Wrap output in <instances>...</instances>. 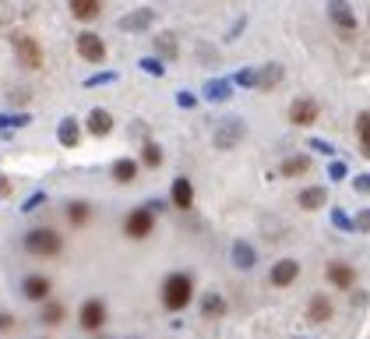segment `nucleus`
Segmentation results:
<instances>
[{
  "label": "nucleus",
  "instance_id": "2f4dec72",
  "mask_svg": "<svg viewBox=\"0 0 370 339\" xmlns=\"http://www.w3.org/2000/svg\"><path fill=\"white\" fill-rule=\"evenodd\" d=\"M367 223H370V212H367V209H360L356 220H349V226H353V230H360V233H367V230H370Z\"/></svg>",
  "mask_w": 370,
  "mask_h": 339
},
{
  "label": "nucleus",
  "instance_id": "e433bc0d",
  "mask_svg": "<svg viewBox=\"0 0 370 339\" xmlns=\"http://www.w3.org/2000/svg\"><path fill=\"white\" fill-rule=\"evenodd\" d=\"M11 329H14V315L0 311V332H11Z\"/></svg>",
  "mask_w": 370,
  "mask_h": 339
},
{
  "label": "nucleus",
  "instance_id": "a211bd4d",
  "mask_svg": "<svg viewBox=\"0 0 370 339\" xmlns=\"http://www.w3.org/2000/svg\"><path fill=\"white\" fill-rule=\"evenodd\" d=\"M68 8H71V14L78 21H96L103 14V0H71Z\"/></svg>",
  "mask_w": 370,
  "mask_h": 339
},
{
  "label": "nucleus",
  "instance_id": "0eeeda50",
  "mask_svg": "<svg viewBox=\"0 0 370 339\" xmlns=\"http://www.w3.org/2000/svg\"><path fill=\"white\" fill-rule=\"evenodd\" d=\"M14 57H18V64L28 68V71H39L43 68V46L32 36H18L14 39Z\"/></svg>",
  "mask_w": 370,
  "mask_h": 339
},
{
  "label": "nucleus",
  "instance_id": "72a5a7b5",
  "mask_svg": "<svg viewBox=\"0 0 370 339\" xmlns=\"http://www.w3.org/2000/svg\"><path fill=\"white\" fill-rule=\"evenodd\" d=\"M141 68H145L148 75H159V78H163V71H166V68H163V60H141Z\"/></svg>",
  "mask_w": 370,
  "mask_h": 339
},
{
  "label": "nucleus",
  "instance_id": "2eb2a0df",
  "mask_svg": "<svg viewBox=\"0 0 370 339\" xmlns=\"http://www.w3.org/2000/svg\"><path fill=\"white\" fill-rule=\"evenodd\" d=\"M335 315V307H331V300H328V293H314L311 300H307V318H311L314 325H321V322H328Z\"/></svg>",
  "mask_w": 370,
  "mask_h": 339
},
{
  "label": "nucleus",
  "instance_id": "37998d69",
  "mask_svg": "<svg viewBox=\"0 0 370 339\" xmlns=\"http://www.w3.org/2000/svg\"><path fill=\"white\" fill-rule=\"evenodd\" d=\"M311 148H318V152H328V156H331V145H328V142H311Z\"/></svg>",
  "mask_w": 370,
  "mask_h": 339
},
{
  "label": "nucleus",
  "instance_id": "423d86ee",
  "mask_svg": "<svg viewBox=\"0 0 370 339\" xmlns=\"http://www.w3.org/2000/svg\"><path fill=\"white\" fill-rule=\"evenodd\" d=\"M78 325H81L85 332H99V329L106 325V304H103L99 297H88V300L78 307Z\"/></svg>",
  "mask_w": 370,
  "mask_h": 339
},
{
  "label": "nucleus",
  "instance_id": "20e7f679",
  "mask_svg": "<svg viewBox=\"0 0 370 339\" xmlns=\"http://www.w3.org/2000/svg\"><path fill=\"white\" fill-rule=\"evenodd\" d=\"M243 135H247V124H243V120H240V117H226V120H219V124H215L212 142H215V148L229 152L236 142H243Z\"/></svg>",
  "mask_w": 370,
  "mask_h": 339
},
{
  "label": "nucleus",
  "instance_id": "cd10ccee",
  "mask_svg": "<svg viewBox=\"0 0 370 339\" xmlns=\"http://www.w3.org/2000/svg\"><path fill=\"white\" fill-rule=\"evenodd\" d=\"M311 170V156H289L286 163H282V177H300V173H307Z\"/></svg>",
  "mask_w": 370,
  "mask_h": 339
},
{
  "label": "nucleus",
  "instance_id": "7c9ffc66",
  "mask_svg": "<svg viewBox=\"0 0 370 339\" xmlns=\"http://www.w3.org/2000/svg\"><path fill=\"white\" fill-rule=\"evenodd\" d=\"M254 81H258V71H251V68H243L236 75V85H243V88H254Z\"/></svg>",
  "mask_w": 370,
  "mask_h": 339
},
{
  "label": "nucleus",
  "instance_id": "dca6fc26",
  "mask_svg": "<svg viewBox=\"0 0 370 339\" xmlns=\"http://www.w3.org/2000/svg\"><path fill=\"white\" fill-rule=\"evenodd\" d=\"M113 131V113L110 110H103V106H96L88 113V135H96V138H106Z\"/></svg>",
  "mask_w": 370,
  "mask_h": 339
},
{
  "label": "nucleus",
  "instance_id": "473e14b6",
  "mask_svg": "<svg viewBox=\"0 0 370 339\" xmlns=\"http://www.w3.org/2000/svg\"><path fill=\"white\" fill-rule=\"evenodd\" d=\"M331 220H335L338 230H353V226H349V215H346L342 209H335V212H331Z\"/></svg>",
  "mask_w": 370,
  "mask_h": 339
},
{
  "label": "nucleus",
  "instance_id": "a878e982",
  "mask_svg": "<svg viewBox=\"0 0 370 339\" xmlns=\"http://www.w3.org/2000/svg\"><path fill=\"white\" fill-rule=\"evenodd\" d=\"M64 318H68V307L60 304V300H50V297H46V300H43V322H46V325H60Z\"/></svg>",
  "mask_w": 370,
  "mask_h": 339
},
{
  "label": "nucleus",
  "instance_id": "9b49d317",
  "mask_svg": "<svg viewBox=\"0 0 370 339\" xmlns=\"http://www.w3.org/2000/svg\"><path fill=\"white\" fill-rule=\"evenodd\" d=\"M325 280H328L331 287H338V290H349V287L356 283V269H353L349 262H328Z\"/></svg>",
  "mask_w": 370,
  "mask_h": 339
},
{
  "label": "nucleus",
  "instance_id": "a19ab883",
  "mask_svg": "<svg viewBox=\"0 0 370 339\" xmlns=\"http://www.w3.org/2000/svg\"><path fill=\"white\" fill-rule=\"evenodd\" d=\"M353 307H367V290H356L353 293Z\"/></svg>",
  "mask_w": 370,
  "mask_h": 339
},
{
  "label": "nucleus",
  "instance_id": "79ce46f5",
  "mask_svg": "<svg viewBox=\"0 0 370 339\" xmlns=\"http://www.w3.org/2000/svg\"><path fill=\"white\" fill-rule=\"evenodd\" d=\"M176 103H180V106H194V96H187V92H180Z\"/></svg>",
  "mask_w": 370,
  "mask_h": 339
},
{
  "label": "nucleus",
  "instance_id": "c756f323",
  "mask_svg": "<svg viewBox=\"0 0 370 339\" xmlns=\"http://www.w3.org/2000/svg\"><path fill=\"white\" fill-rule=\"evenodd\" d=\"M367 110H360L356 113V142H360V152H363V156H367V152H370V145H367Z\"/></svg>",
  "mask_w": 370,
  "mask_h": 339
},
{
  "label": "nucleus",
  "instance_id": "393cba45",
  "mask_svg": "<svg viewBox=\"0 0 370 339\" xmlns=\"http://www.w3.org/2000/svg\"><path fill=\"white\" fill-rule=\"evenodd\" d=\"M156 53H159L163 60H176V53H180L176 36H173V32H159V36H156Z\"/></svg>",
  "mask_w": 370,
  "mask_h": 339
},
{
  "label": "nucleus",
  "instance_id": "412c9836",
  "mask_svg": "<svg viewBox=\"0 0 370 339\" xmlns=\"http://www.w3.org/2000/svg\"><path fill=\"white\" fill-rule=\"evenodd\" d=\"M296 202H300V209L314 212V209H325V205H328V191H325V188H303Z\"/></svg>",
  "mask_w": 370,
  "mask_h": 339
},
{
  "label": "nucleus",
  "instance_id": "6e6552de",
  "mask_svg": "<svg viewBox=\"0 0 370 339\" xmlns=\"http://www.w3.org/2000/svg\"><path fill=\"white\" fill-rule=\"evenodd\" d=\"M296 280H300V262H296V258H282V262H275V265H271V272H268V283H271V287H279V290L293 287Z\"/></svg>",
  "mask_w": 370,
  "mask_h": 339
},
{
  "label": "nucleus",
  "instance_id": "1a4fd4ad",
  "mask_svg": "<svg viewBox=\"0 0 370 339\" xmlns=\"http://www.w3.org/2000/svg\"><path fill=\"white\" fill-rule=\"evenodd\" d=\"M78 57L88 60V64H103V60H106V43H103V36L81 32V36H78Z\"/></svg>",
  "mask_w": 370,
  "mask_h": 339
},
{
  "label": "nucleus",
  "instance_id": "b1692460",
  "mask_svg": "<svg viewBox=\"0 0 370 339\" xmlns=\"http://www.w3.org/2000/svg\"><path fill=\"white\" fill-rule=\"evenodd\" d=\"M201 315L205 318H223L226 315V297L223 293H205L201 297Z\"/></svg>",
  "mask_w": 370,
  "mask_h": 339
},
{
  "label": "nucleus",
  "instance_id": "f257e3e1",
  "mask_svg": "<svg viewBox=\"0 0 370 339\" xmlns=\"http://www.w3.org/2000/svg\"><path fill=\"white\" fill-rule=\"evenodd\" d=\"M194 300V275L191 272H169L163 280V304L166 311H183Z\"/></svg>",
  "mask_w": 370,
  "mask_h": 339
},
{
  "label": "nucleus",
  "instance_id": "f3484780",
  "mask_svg": "<svg viewBox=\"0 0 370 339\" xmlns=\"http://www.w3.org/2000/svg\"><path fill=\"white\" fill-rule=\"evenodd\" d=\"M56 142L64 145V148H74L78 142H81V124L74 117H64L60 120V128H56Z\"/></svg>",
  "mask_w": 370,
  "mask_h": 339
},
{
  "label": "nucleus",
  "instance_id": "f8f14e48",
  "mask_svg": "<svg viewBox=\"0 0 370 339\" xmlns=\"http://www.w3.org/2000/svg\"><path fill=\"white\" fill-rule=\"evenodd\" d=\"M318 103L314 99H296L293 106H289V120H293V124L296 128H311L314 124V120H318Z\"/></svg>",
  "mask_w": 370,
  "mask_h": 339
},
{
  "label": "nucleus",
  "instance_id": "7ed1b4c3",
  "mask_svg": "<svg viewBox=\"0 0 370 339\" xmlns=\"http://www.w3.org/2000/svg\"><path fill=\"white\" fill-rule=\"evenodd\" d=\"M152 230H156V212L131 209L127 215H123V233H127L131 240H145V237H152Z\"/></svg>",
  "mask_w": 370,
  "mask_h": 339
},
{
  "label": "nucleus",
  "instance_id": "9d476101",
  "mask_svg": "<svg viewBox=\"0 0 370 339\" xmlns=\"http://www.w3.org/2000/svg\"><path fill=\"white\" fill-rule=\"evenodd\" d=\"M50 290H53V283L46 280V275H39V272H32V275H25V280H21V293H25V300H32V304H43L50 297Z\"/></svg>",
  "mask_w": 370,
  "mask_h": 339
},
{
  "label": "nucleus",
  "instance_id": "c85d7f7f",
  "mask_svg": "<svg viewBox=\"0 0 370 339\" xmlns=\"http://www.w3.org/2000/svg\"><path fill=\"white\" fill-rule=\"evenodd\" d=\"M205 96H208L212 103H226V99L233 96V92H229V81H208Z\"/></svg>",
  "mask_w": 370,
  "mask_h": 339
},
{
  "label": "nucleus",
  "instance_id": "58836bf2",
  "mask_svg": "<svg viewBox=\"0 0 370 339\" xmlns=\"http://www.w3.org/2000/svg\"><path fill=\"white\" fill-rule=\"evenodd\" d=\"M113 78H116V75L110 71V75H96V78H88L85 85H88V88H96V85H103V81H113Z\"/></svg>",
  "mask_w": 370,
  "mask_h": 339
},
{
  "label": "nucleus",
  "instance_id": "4c0bfd02",
  "mask_svg": "<svg viewBox=\"0 0 370 339\" xmlns=\"http://www.w3.org/2000/svg\"><path fill=\"white\" fill-rule=\"evenodd\" d=\"M331 180H346V163H331Z\"/></svg>",
  "mask_w": 370,
  "mask_h": 339
},
{
  "label": "nucleus",
  "instance_id": "4be33fe9",
  "mask_svg": "<svg viewBox=\"0 0 370 339\" xmlns=\"http://www.w3.org/2000/svg\"><path fill=\"white\" fill-rule=\"evenodd\" d=\"M64 215H68V223H71V226H88V223H92V205L74 198V202L64 209Z\"/></svg>",
  "mask_w": 370,
  "mask_h": 339
},
{
  "label": "nucleus",
  "instance_id": "f03ea898",
  "mask_svg": "<svg viewBox=\"0 0 370 339\" xmlns=\"http://www.w3.org/2000/svg\"><path fill=\"white\" fill-rule=\"evenodd\" d=\"M21 244L32 258H60V251H64V237H60L53 226H32Z\"/></svg>",
  "mask_w": 370,
  "mask_h": 339
},
{
  "label": "nucleus",
  "instance_id": "4468645a",
  "mask_svg": "<svg viewBox=\"0 0 370 339\" xmlns=\"http://www.w3.org/2000/svg\"><path fill=\"white\" fill-rule=\"evenodd\" d=\"M152 21H156V11H152V8H138V11L120 18V28H123V32H145Z\"/></svg>",
  "mask_w": 370,
  "mask_h": 339
},
{
  "label": "nucleus",
  "instance_id": "aec40b11",
  "mask_svg": "<svg viewBox=\"0 0 370 339\" xmlns=\"http://www.w3.org/2000/svg\"><path fill=\"white\" fill-rule=\"evenodd\" d=\"M138 166L159 170L163 166V145L159 142H141V159H138Z\"/></svg>",
  "mask_w": 370,
  "mask_h": 339
},
{
  "label": "nucleus",
  "instance_id": "39448f33",
  "mask_svg": "<svg viewBox=\"0 0 370 339\" xmlns=\"http://www.w3.org/2000/svg\"><path fill=\"white\" fill-rule=\"evenodd\" d=\"M328 18L335 21V28H338L346 39L356 36L360 21H356V14H353V8H349V0H328Z\"/></svg>",
  "mask_w": 370,
  "mask_h": 339
},
{
  "label": "nucleus",
  "instance_id": "5701e85b",
  "mask_svg": "<svg viewBox=\"0 0 370 339\" xmlns=\"http://www.w3.org/2000/svg\"><path fill=\"white\" fill-rule=\"evenodd\" d=\"M138 173H141L138 159H116L113 163V180L116 184H131V180H138Z\"/></svg>",
  "mask_w": 370,
  "mask_h": 339
},
{
  "label": "nucleus",
  "instance_id": "6ab92c4d",
  "mask_svg": "<svg viewBox=\"0 0 370 339\" xmlns=\"http://www.w3.org/2000/svg\"><path fill=\"white\" fill-rule=\"evenodd\" d=\"M254 262H258V255H254L251 244H247V240H233V265L243 269V272H251Z\"/></svg>",
  "mask_w": 370,
  "mask_h": 339
},
{
  "label": "nucleus",
  "instance_id": "ea45409f",
  "mask_svg": "<svg viewBox=\"0 0 370 339\" xmlns=\"http://www.w3.org/2000/svg\"><path fill=\"white\" fill-rule=\"evenodd\" d=\"M0 198H11V180L0 173Z\"/></svg>",
  "mask_w": 370,
  "mask_h": 339
},
{
  "label": "nucleus",
  "instance_id": "c9c22d12",
  "mask_svg": "<svg viewBox=\"0 0 370 339\" xmlns=\"http://www.w3.org/2000/svg\"><path fill=\"white\" fill-rule=\"evenodd\" d=\"M353 188H356L360 195H367V191H370V177H367V173H360V177L353 180Z\"/></svg>",
  "mask_w": 370,
  "mask_h": 339
},
{
  "label": "nucleus",
  "instance_id": "f704fd0d",
  "mask_svg": "<svg viewBox=\"0 0 370 339\" xmlns=\"http://www.w3.org/2000/svg\"><path fill=\"white\" fill-rule=\"evenodd\" d=\"M43 202H46V195H43V191H36V195H32V198H28V202H25L21 209H25V212H32V209H39Z\"/></svg>",
  "mask_w": 370,
  "mask_h": 339
},
{
  "label": "nucleus",
  "instance_id": "ddd939ff",
  "mask_svg": "<svg viewBox=\"0 0 370 339\" xmlns=\"http://www.w3.org/2000/svg\"><path fill=\"white\" fill-rule=\"evenodd\" d=\"M169 205L173 209H191L194 205V184L187 177H176L173 188H169Z\"/></svg>",
  "mask_w": 370,
  "mask_h": 339
},
{
  "label": "nucleus",
  "instance_id": "bb28decb",
  "mask_svg": "<svg viewBox=\"0 0 370 339\" xmlns=\"http://www.w3.org/2000/svg\"><path fill=\"white\" fill-rule=\"evenodd\" d=\"M279 81H282V64H268V68H261V71H258L254 88H275Z\"/></svg>",
  "mask_w": 370,
  "mask_h": 339
}]
</instances>
